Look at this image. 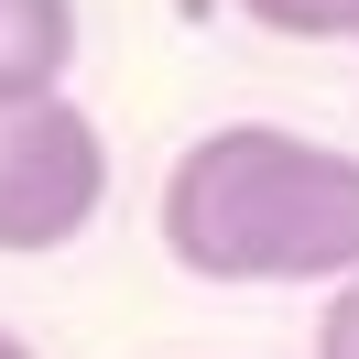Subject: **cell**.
<instances>
[{"mask_svg":"<svg viewBox=\"0 0 359 359\" xmlns=\"http://www.w3.org/2000/svg\"><path fill=\"white\" fill-rule=\"evenodd\" d=\"M0 359H33V348H22V337H11V327H0Z\"/></svg>","mask_w":359,"mask_h":359,"instance_id":"obj_6","label":"cell"},{"mask_svg":"<svg viewBox=\"0 0 359 359\" xmlns=\"http://www.w3.org/2000/svg\"><path fill=\"white\" fill-rule=\"evenodd\" d=\"M163 250L196 283H348L359 272V153L272 120L185 142L163 175Z\"/></svg>","mask_w":359,"mask_h":359,"instance_id":"obj_1","label":"cell"},{"mask_svg":"<svg viewBox=\"0 0 359 359\" xmlns=\"http://www.w3.org/2000/svg\"><path fill=\"white\" fill-rule=\"evenodd\" d=\"M76 66V0H0V98H55Z\"/></svg>","mask_w":359,"mask_h":359,"instance_id":"obj_3","label":"cell"},{"mask_svg":"<svg viewBox=\"0 0 359 359\" xmlns=\"http://www.w3.org/2000/svg\"><path fill=\"white\" fill-rule=\"evenodd\" d=\"M316 359H359V272L327 294V316H316Z\"/></svg>","mask_w":359,"mask_h":359,"instance_id":"obj_5","label":"cell"},{"mask_svg":"<svg viewBox=\"0 0 359 359\" xmlns=\"http://www.w3.org/2000/svg\"><path fill=\"white\" fill-rule=\"evenodd\" d=\"M109 207V142L55 98H0V250H66L76 229Z\"/></svg>","mask_w":359,"mask_h":359,"instance_id":"obj_2","label":"cell"},{"mask_svg":"<svg viewBox=\"0 0 359 359\" xmlns=\"http://www.w3.org/2000/svg\"><path fill=\"white\" fill-rule=\"evenodd\" d=\"M240 11L294 44H359V0H240Z\"/></svg>","mask_w":359,"mask_h":359,"instance_id":"obj_4","label":"cell"}]
</instances>
